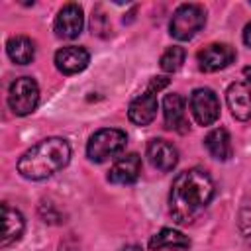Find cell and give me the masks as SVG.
Listing matches in <instances>:
<instances>
[{
    "label": "cell",
    "instance_id": "1",
    "mask_svg": "<svg viewBox=\"0 0 251 251\" xmlns=\"http://www.w3.org/2000/svg\"><path fill=\"white\" fill-rule=\"evenodd\" d=\"M214 180L204 169H188L175 176L169 192V212L176 224H192L214 198Z\"/></svg>",
    "mask_w": 251,
    "mask_h": 251
},
{
    "label": "cell",
    "instance_id": "2",
    "mask_svg": "<svg viewBox=\"0 0 251 251\" xmlns=\"http://www.w3.org/2000/svg\"><path fill=\"white\" fill-rule=\"evenodd\" d=\"M71 161V145L63 137H45L29 147L18 161V173L29 180H43L65 169Z\"/></svg>",
    "mask_w": 251,
    "mask_h": 251
},
{
    "label": "cell",
    "instance_id": "3",
    "mask_svg": "<svg viewBox=\"0 0 251 251\" xmlns=\"http://www.w3.org/2000/svg\"><path fill=\"white\" fill-rule=\"evenodd\" d=\"M127 145L126 131L118 127H102L90 135L86 143V155L94 163H104L116 155H120Z\"/></svg>",
    "mask_w": 251,
    "mask_h": 251
},
{
    "label": "cell",
    "instance_id": "4",
    "mask_svg": "<svg viewBox=\"0 0 251 251\" xmlns=\"http://www.w3.org/2000/svg\"><path fill=\"white\" fill-rule=\"evenodd\" d=\"M206 24V14L198 4H180L169 22V33L178 41L192 39Z\"/></svg>",
    "mask_w": 251,
    "mask_h": 251
},
{
    "label": "cell",
    "instance_id": "5",
    "mask_svg": "<svg viewBox=\"0 0 251 251\" xmlns=\"http://www.w3.org/2000/svg\"><path fill=\"white\" fill-rule=\"evenodd\" d=\"M169 84L167 76H155L143 94L131 100L127 116L135 126H149L157 116V92Z\"/></svg>",
    "mask_w": 251,
    "mask_h": 251
},
{
    "label": "cell",
    "instance_id": "6",
    "mask_svg": "<svg viewBox=\"0 0 251 251\" xmlns=\"http://www.w3.org/2000/svg\"><path fill=\"white\" fill-rule=\"evenodd\" d=\"M39 104V86L31 76L16 78L8 88V106L16 116L31 114Z\"/></svg>",
    "mask_w": 251,
    "mask_h": 251
},
{
    "label": "cell",
    "instance_id": "7",
    "mask_svg": "<svg viewBox=\"0 0 251 251\" xmlns=\"http://www.w3.org/2000/svg\"><path fill=\"white\" fill-rule=\"evenodd\" d=\"M190 112L198 126H212L220 118V100L212 88H196L190 94Z\"/></svg>",
    "mask_w": 251,
    "mask_h": 251
},
{
    "label": "cell",
    "instance_id": "8",
    "mask_svg": "<svg viewBox=\"0 0 251 251\" xmlns=\"http://www.w3.org/2000/svg\"><path fill=\"white\" fill-rule=\"evenodd\" d=\"M196 61H198L200 71L216 73V71L229 67L235 61V49L227 43H210L196 53Z\"/></svg>",
    "mask_w": 251,
    "mask_h": 251
},
{
    "label": "cell",
    "instance_id": "9",
    "mask_svg": "<svg viewBox=\"0 0 251 251\" xmlns=\"http://www.w3.org/2000/svg\"><path fill=\"white\" fill-rule=\"evenodd\" d=\"M55 33L57 37H63V39H75L78 37V33L82 31L84 27V14H82V8L75 2H69L65 4L57 16H55Z\"/></svg>",
    "mask_w": 251,
    "mask_h": 251
},
{
    "label": "cell",
    "instance_id": "10",
    "mask_svg": "<svg viewBox=\"0 0 251 251\" xmlns=\"http://www.w3.org/2000/svg\"><path fill=\"white\" fill-rule=\"evenodd\" d=\"M226 102L231 116L239 122L251 120V86L243 80L231 82L226 92Z\"/></svg>",
    "mask_w": 251,
    "mask_h": 251
},
{
    "label": "cell",
    "instance_id": "11",
    "mask_svg": "<svg viewBox=\"0 0 251 251\" xmlns=\"http://www.w3.org/2000/svg\"><path fill=\"white\" fill-rule=\"evenodd\" d=\"M147 159L157 171L169 173L178 163V151L171 141L157 137V139H151L147 143Z\"/></svg>",
    "mask_w": 251,
    "mask_h": 251
},
{
    "label": "cell",
    "instance_id": "12",
    "mask_svg": "<svg viewBox=\"0 0 251 251\" xmlns=\"http://www.w3.org/2000/svg\"><path fill=\"white\" fill-rule=\"evenodd\" d=\"M88 63H90V53L78 45H69L55 53V67L63 75H76L84 71Z\"/></svg>",
    "mask_w": 251,
    "mask_h": 251
},
{
    "label": "cell",
    "instance_id": "13",
    "mask_svg": "<svg viewBox=\"0 0 251 251\" xmlns=\"http://www.w3.org/2000/svg\"><path fill=\"white\" fill-rule=\"evenodd\" d=\"M139 173H141V157L137 153H127L110 167L108 180L112 184H131L139 178Z\"/></svg>",
    "mask_w": 251,
    "mask_h": 251
},
{
    "label": "cell",
    "instance_id": "14",
    "mask_svg": "<svg viewBox=\"0 0 251 251\" xmlns=\"http://www.w3.org/2000/svg\"><path fill=\"white\" fill-rule=\"evenodd\" d=\"M163 120L167 129L182 131L186 126V110H184V100L176 92H169L163 98Z\"/></svg>",
    "mask_w": 251,
    "mask_h": 251
},
{
    "label": "cell",
    "instance_id": "15",
    "mask_svg": "<svg viewBox=\"0 0 251 251\" xmlns=\"http://www.w3.org/2000/svg\"><path fill=\"white\" fill-rule=\"evenodd\" d=\"M2 224H4V227H2V247H8L10 243L18 241L24 235L25 220L10 204H2Z\"/></svg>",
    "mask_w": 251,
    "mask_h": 251
},
{
    "label": "cell",
    "instance_id": "16",
    "mask_svg": "<svg viewBox=\"0 0 251 251\" xmlns=\"http://www.w3.org/2000/svg\"><path fill=\"white\" fill-rule=\"evenodd\" d=\"M149 247H151V251H161V249L184 251V249L190 247V239L184 233H180V231H176L173 227H163L161 231H157L151 237Z\"/></svg>",
    "mask_w": 251,
    "mask_h": 251
},
{
    "label": "cell",
    "instance_id": "17",
    "mask_svg": "<svg viewBox=\"0 0 251 251\" xmlns=\"http://www.w3.org/2000/svg\"><path fill=\"white\" fill-rule=\"evenodd\" d=\"M204 145H206L208 153L214 159H218V161H227L231 157V153H233V149H231V137H229V133H227L226 127L212 129L204 137Z\"/></svg>",
    "mask_w": 251,
    "mask_h": 251
},
{
    "label": "cell",
    "instance_id": "18",
    "mask_svg": "<svg viewBox=\"0 0 251 251\" xmlns=\"http://www.w3.org/2000/svg\"><path fill=\"white\" fill-rule=\"evenodd\" d=\"M6 53L16 65H29L35 57V43L27 35H14L6 43Z\"/></svg>",
    "mask_w": 251,
    "mask_h": 251
},
{
    "label": "cell",
    "instance_id": "19",
    "mask_svg": "<svg viewBox=\"0 0 251 251\" xmlns=\"http://www.w3.org/2000/svg\"><path fill=\"white\" fill-rule=\"evenodd\" d=\"M161 69L165 71V73H175V71H178L180 67H182V63H184V49L182 47H178V45H173V47H169L163 55H161Z\"/></svg>",
    "mask_w": 251,
    "mask_h": 251
},
{
    "label": "cell",
    "instance_id": "20",
    "mask_svg": "<svg viewBox=\"0 0 251 251\" xmlns=\"http://www.w3.org/2000/svg\"><path fill=\"white\" fill-rule=\"evenodd\" d=\"M243 43H245L247 47H251V22L243 27Z\"/></svg>",
    "mask_w": 251,
    "mask_h": 251
},
{
    "label": "cell",
    "instance_id": "21",
    "mask_svg": "<svg viewBox=\"0 0 251 251\" xmlns=\"http://www.w3.org/2000/svg\"><path fill=\"white\" fill-rule=\"evenodd\" d=\"M120 251H143L139 245H126V247H122Z\"/></svg>",
    "mask_w": 251,
    "mask_h": 251
}]
</instances>
